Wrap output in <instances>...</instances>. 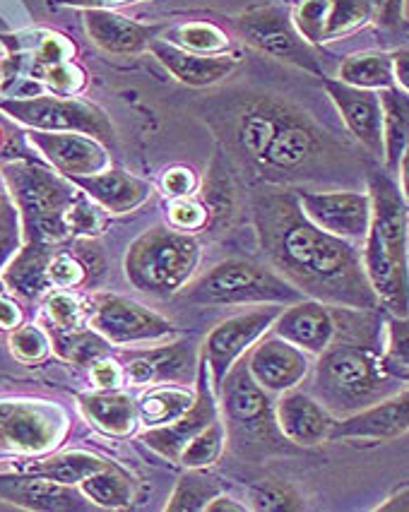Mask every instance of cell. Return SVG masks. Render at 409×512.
I'll use <instances>...</instances> for the list:
<instances>
[{
  "instance_id": "42",
  "label": "cell",
  "mask_w": 409,
  "mask_h": 512,
  "mask_svg": "<svg viewBox=\"0 0 409 512\" xmlns=\"http://www.w3.org/2000/svg\"><path fill=\"white\" fill-rule=\"evenodd\" d=\"M292 20L308 44H323L325 22H328V0H301L296 5Z\"/></svg>"
},
{
  "instance_id": "44",
  "label": "cell",
  "mask_w": 409,
  "mask_h": 512,
  "mask_svg": "<svg viewBox=\"0 0 409 512\" xmlns=\"http://www.w3.org/2000/svg\"><path fill=\"white\" fill-rule=\"evenodd\" d=\"M167 217H169L171 229L183 231V234H193V231H200L207 224L210 212H207L203 202L193 200L191 195H186V198H176L171 202Z\"/></svg>"
},
{
  "instance_id": "7",
  "label": "cell",
  "mask_w": 409,
  "mask_h": 512,
  "mask_svg": "<svg viewBox=\"0 0 409 512\" xmlns=\"http://www.w3.org/2000/svg\"><path fill=\"white\" fill-rule=\"evenodd\" d=\"M5 183L25 219L27 241L58 243L70 236L68 212L80 193L44 166L13 162L3 166Z\"/></svg>"
},
{
  "instance_id": "34",
  "label": "cell",
  "mask_w": 409,
  "mask_h": 512,
  "mask_svg": "<svg viewBox=\"0 0 409 512\" xmlns=\"http://www.w3.org/2000/svg\"><path fill=\"white\" fill-rule=\"evenodd\" d=\"M195 400V392L186 388H167V385H157V388L147 390L138 402V419L147 428L167 426L176 421L183 412L191 409Z\"/></svg>"
},
{
  "instance_id": "23",
  "label": "cell",
  "mask_w": 409,
  "mask_h": 512,
  "mask_svg": "<svg viewBox=\"0 0 409 512\" xmlns=\"http://www.w3.org/2000/svg\"><path fill=\"white\" fill-rule=\"evenodd\" d=\"M275 416L282 436L299 448H313V445L325 443L335 421L333 414L316 397L296 388L282 392L275 404Z\"/></svg>"
},
{
  "instance_id": "16",
  "label": "cell",
  "mask_w": 409,
  "mask_h": 512,
  "mask_svg": "<svg viewBox=\"0 0 409 512\" xmlns=\"http://www.w3.org/2000/svg\"><path fill=\"white\" fill-rule=\"evenodd\" d=\"M217 416L219 407L215 402V395H212V378L210 371H207L205 359L200 356L198 390H195V400L191 404V409L183 412L179 419L171 421L167 426L147 428V431L142 433V443H145L147 448H152L157 455L167 457L171 462H179L181 450L186 448L205 426H210Z\"/></svg>"
},
{
  "instance_id": "14",
  "label": "cell",
  "mask_w": 409,
  "mask_h": 512,
  "mask_svg": "<svg viewBox=\"0 0 409 512\" xmlns=\"http://www.w3.org/2000/svg\"><path fill=\"white\" fill-rule=\"evenodd\" d=\"M301 210L313 224L345 241H364L371 224V195L357 190L294 188Z\"/></svg>"
},
{
  "instance_id": "35",
  "label": "cell",
  "mask_w": 409,
  "mask_h": 512,
  "mask_svg": "<svg viewBox=\"0 0 409 512\" xmlns=\"http://www.w3.org/2000/svg\"><path fill=\"white\" fill-rule=\"evenodd\" d=\"M222 493V486L215 476L205 474L203 469H191L181 481L176 484L174 493H171L167 510L169 512H200L210 505L212 498Z\"/></svg>"
},
{
  "instance_id": "36",
  "label": "cell",
  "mask_w": 409,
  "mask_h": 512,
  "mask_svg": "<svg viewBox=\"0 0 409 512\" xmlns=\"http://www.w3.org/2000/svg\"><path fill=\"white\" fill-rule=\"evenodd\" d=\"M167 41L186 51L203 53V56H219L231 46L227 32L210 22H186V25L174 27L167 34Z\"/></svg>"
},
{
  "instance_id": "27",
  "label": "cell",
  "mask_w": 409,
  "mask_h": 512,
  "mask_svg": "<svg viewBox=\"0 0 409 512\" xmlns=\"http://www.w3.org/2000/svg\"><path fill=\"white\" fill-rule=\"evenodd\" d=\"M70 183L85 190L90 198L111 214H126L138 210L150 200V183L126 174V171L106 169L102 174L70 178Z\"/></svg>"
},
{
  "instance_id": "2",
  "label": "cell",
  "mask_w": 409,
  "mask_h": 512,
  "mask_svg": "<svg viewBox=\"0 0 409 512\" xmlns=\"http://www.w3.org/2000/svg\"><path fill=\"white\" fill-rule=\"evenodd\" d=\"M371 224L366 231L364 270L378 306L409 315V214L407 200L388 171H371Z\"/></svg>"
},
{
  "instance_id": "49",
  "label": "cell",
  "mask_w": 409,
  "mask_h": 512,
  "mask_svg": "<svg viewBox=\"0 0 409 512\" xmlns=\"http://www.w3.org/2000/svg\"><path fill=\"white\" fill-rule=\"evenodd\" d=\"M373 10V22L381 29L395 32V29L405 27V0H369Z\"/></svg>"
},
{
  "instance_id": "29",
  "label": "cell",
  "mask_w": 409,
  "mask_h": 512,
  "mask_svg": "<svg viewBox=\"0 0 409 512\" xmlns=\"http://www.w3.org/2000/svg\"><path fill=\"white\" fill-rule=\"evenodd\" d=\"M383 106V159L385 169L397 171L402 154L409 147V92L400 87H388L381 94Z\"/></svg>"
},
{
  "instance_id": "5",
  "label": "cell",
  "mask_w": 409,
  "mask_h": 512,
  "mask_svg": "<svg viewBox=\"0 0 409 512\" xmlns=\"http://www.w3.org/2000/svg\"><path fill=\"white\" fill-rule=\"evenodd\" d=\"M191 306H292L306 299L270 265L227 258L179 291Z\"/></svg>"
},
{
  "instance_id": "9",
  "label": "cell",
  "mask_w": 409,
  "mask_h": 512,
  "mask_svg": "<svg viewBox=\"0 0 409 512\" xmlns=\"http://www.w3.org/2000/svg\"><path fill=\"white\" fill-rule=\"evenodd\" d=\"M236 29L248 46L265 53V56L294 65V68L306 70L311 75L325 77L320 53L301 37L299 29L294 27L292 15L284 8L258 5V8L246 10L236 20Z\"/></svg>"
},
{
  "instance_id": "39",
  "label": "cell",
  "mask_w": 409,
  "mask_h": 512,
  "mask_svg": "<svg viewBox=\"0 0 409 512\" xmlns=\"http://www.w3.org/2000/svg\"><path fill=\"white\" fill-rule=\"evenodd\" d=\"M388 342L381 354L383 368L400 383L409 380V315H393L385 323Z\"/></svg>"
},
{
  "instance_id": "52",
  "label": "cell",
  "mask_w": 409,
  "mask_h": 512,
  "mask_svg": "<svg viewBox=\"0 0 409 512\" xmlns=\"http://www.w3.org/2000/svg\"><path fill=\"white\" fill-rule=\"evenodd\" d=\"M20 323H22L20 306L10 299L8 289H5V284L0 282V327H3V330H15V327H20Z\"/></svg>"
},
{
  "instance_id": "40",
  "label": "cell",
  "mask_w": 409,
  "mask_h": 512,
  "mask_svg": "<svg viewBox=\"0 0 409 512\" xmlns=\"http://www.w3.org/2000/svg\"><path fill=\"white\" fill-rule=\"evenodd\" d=\"M373 20L369 0H328L325 41L342 39Z\"/></svg>"
},
{
  "instance_id": "32",
  "label": "cell",
  "mask_w": 409,
  "mask_h": 512,
  "mask_svg": "<svg viewBox=\"0 0 409 512\" xmlns=\"http://www.w3.org/2000/svg\"><path fill=\"white\" fill-rule=\"evenodd\" d=\"M80 491L85 493V498L90 500L92 505L106 510L128 508L135 496L133 479H130L121 467H116V464L111 462H106L102 469L85 476V479L80 481Z\"/></svg>"
},
{
  "instance_id": "51",
  "label": "cell",
  "mask_w": 409,
  "mask_h": 512,
  "mask_svg": "<svg viewBox=\"0 0 409 512\" xmlns=\"http://www.w3.org/2000/svg\"><path fill=\"white\" fill-rule=\"evenodd\" d=\"M92 380L102 390H116L118 385L126 380V373H123V368L118 366L116 361L102 356V359H97L92 363Z\"/></svg>"
},
{
  "instance_id": "1",
  "label": "cell",
  "mask_w": 409,
  "mask_h": 512,
  "mask_svg": "<svg viewBox=\"0 0 409 512\" xmlns=\"http://www.w3.org/2000/svg\"><path fill=\"white\" fill-rule=\"evenodd\" d=\"M258 246L272 270L306 299L376 311L378 299L352 241L323 231L301 210L294 190H270L253 202Z\"/></svg>"
},
{
  "instance_id": "59",
  "label": "cell",
  "mask_w": 409,
  "mask_h": 512,
  "mask_svg": "<svg viewBox=\"0 0 409 512\" xmlns=\"http://www.w3.org/2000/svg\"><path fill=\"white\" fill-rule=\"evenodd\" d=\"M13 248H15V241H13V236H10V231L8 234H0V265L10 258Z\"/></svg>"
},
{
  "instance_id": "17",
  "label": "cell",
  "mask_w": 409,
  "mask_h": 512,
  "mask_svg": "<svg viewBox=\"0 0 409 512\" xmlns=\"http://www.w3.org/2000/svg\"><path fill=\"white\" fill-rule=\"evenodd\" d=\"M323 87L328 92L335 109L340 111L349 133L369 150L373 157L383 159V106L381 97L373 89H359L345 85L340 80L323 77Z\"/></svg>"
},
{
  "instance_id": "3",
  "label": "cell",
  "mask_w": 409,
  "mask_h": 512,
  "mask_svg": "<svg viewBox=\"0 0 409 512\" xmlns=\"http://www.w3.org/2000/svg\"><path fill=\"white\" fill-rule=\"evenodd\" d=\"M381 354L383 347L333 339V344L318 354L313 397L342 419L390 397L400 388V380L385 371Z\"/></svg>"
},
{
  "instance_id": "47",
  "label": "cell",
  "mask_w": 409,
  "mask_h": 512,
  "mask_svg": "<svg viewBox=\"0 0 409 512\" xmlns=\"http://www.w3.org/2000/svg\"><path fill=\"white\" fill-rule=\"evenodd\" d=\"M102 214L99 207L87 198H77L68 212V231L75 236H94L102 229Z\"/></svg>"
},
{
  "instance_id": "41",
  "label": "cell",
  "mask_w": 409,
  "mask_h": 512,
  "mask_svg": "<svg viewBox=\"0 0 409 512\" xmlns=\"http://www.w3.org/2000/svg\"><path fill=\"white\" fill-rule=\"evenodd\" d=\"M46 311H49L51 323L61 332L85 330V325L90 323V308H85V303L68 291L51 294L46 301Z\"/></svg>"
},
{
  "instance_id": "24",
  "label": "cell",
  "mask_w": 409,
  "mask_h": 512,
  "mask_svg": "<svg viewBox=\"0 0 409 512\" xmlns=\"http://www.w3.org/2000/svg\"><path fill=\"white\" fill-rule=\"evenodd\" d=\"M0 500L13 503L25 510L63 512V510H87L85 493L73 486L58 484L44 476H3L0 474Z\"/></svg>"
},
{
  "instance_id": "31",
  "label": "cell",
  "mask_w": 409,
  "mask_h": 512,
  "mask_svg": "<svg viewBox=\"0 0 409 512\" xmlns=\"http://www.w3.org/2000/svg\"><path fill=\"white\" fill-rule=\"evenodd\" d=\"M337 80L359 89H388L395 87L393 56L378 51H361L347 56L337 70Z\"/></svg>"
},
{
  "instance_id": "26",
  "label": "cell",
  "mask_w": 409,
  "mask_h": 512,
  "mask_svg": "<svg viewBox=\"0 0 409 512\" xmlns=\"http://www.w3.org/2000/svg\"><path fill=\"white\" fill-rule=\"evenodd\" d=\"M85 29L99 49L114 53V56H135V53L150 49L159 32V27L140 25V22H133L130 17L106 8H87Z\"/></svg>"
},
{
  "instance_id": "11",
  "label": "cell",
  "mask_w": 409,
  "mask_h": 512,
  "mask_svg": "<svg viewBox=\"0 0 409 512\" xmlns=\"http://www.w3.org/2000/svg\"><path fill=\"white\" fill-rule=\"evenodd\" d=\"M68 416L49 402H0V457L41 455L61 443Z\"/></svg>"
},
{
  "instance_id": "30",
  "label": "cell",
  "mask_w": 409,
  "mask_h": 512,
  "mask_svg": "<svg viewBox=\"0 0 409 512\" xmlns=\"http://www.w3.org/2000/svg\"><path fill=\"white\" fill-rule=\"evenodd\" d=\"M49 243L29 241L17 253L13 265L5 272V282L10 289L20 291L25 296H37L49 287V263H51Z\"/></svg>"
},
{
  "instance_id": "60",
  "label": "cell",
  "mask_w": 409,
  "mask_h": 512,
  "mask_svg": "<svg viewBox=\"0 0 409 512\" xmlns=\"http://www.w3.org/2000/svg\"><path fill=\"white\" fill-rule=\"evenodd\" d=\"M407 383H409V380H407Z\"/></svg>"
},
{
  "instance_id": "10",
  "label": "cell",
  "mask_w": 409,
  "mask_h": 512,
  "mask_svg": "<svg viewBox=\"0 0 409 512\" xmlns=\"http://www.w3.org/2000/svg\"><path fill=\"white\" fill-rule=\"evenodd\" d=\"M0 111L17 123L46 133H82L99 142H114V125L94 104L80 99L34 97L0 101Z\"/></svg>"
},
{
  "instance_id": "21",
  "label": "cell",
  "mask_w": 409,
  "mask_h": 512,
  "mask_svg": "<svg viewBox=\"0 0 409 512\" xmlns=\"http://www.w3.org/2000/svg\"><path fill=\"white\" fill-rule=\"evenodd\" d=\"M277 337L287 339L306 354H323L335 339L333 306L316 299H301L284 308L272 323Z\"/></svg>"
},
{
  "instance_id": "43",
  "label": "cell",
  "mask_w": 409,
  "mask_h": 512,
  "mask_svg": "<svg viewBox=\"0 0 409 512\" xmlns=\"http://www.w3.org/2000/svg\"><path fill=\"white\" fill-rule=\"evenodd\" d=\"M248 510H301L304 503H301V496L294 491V488L282 486V484H263L251 488L248 493Z\"/></svg>"
},
{
  "instance_id": "56",
  "label": "cell",
  "mask_w": 409,
  "mask_h": 512,
  "mask_svg": "<svg viewBox=\"0 0 409 512\" xmlns=\"http://www.w3.org/2000/svg\"><path fill=\"white\" fill-rule=\"evenodd\" d=\"M397 174H400V193H402V198L409 200V147H407V152L402 154L400 164H397Z\"/></svg>"
},
{
  "instance_id": "46",
  "label": "cell",
  "mask_w": 409,
  "mask_h": 512,
  "mask_svg": "<svg viewBox=\"0 0 409 512\" xmlns=\"http://www.w3.org/2000/svg\"><path fill=\"white\" fill-rule=\"evenodd\" d=\"M87 267L70 253L51 255L49 263V284L58 289H75L85 282Z\"/></svg>"
},
{
  "instance_id": "20",
  "label": "cell",
  "mask_w": 409,
  "mask_h": 512,
  "mask_svg": "<svg viewBox=\"0 0 409 512\" xmlns=\"http://www.w3.org/2000/svg\"><path fill=\"white\" fill-rule=\"evenodd\" d=\"M409 431V390L333 421L328 440H393Z\"/></svg>"
},
{
  "instance_id": "50",
  "label": "cell",
  "mask_w": 409,
  "mask_h": 512,
  "mask_svg": "<svg viewBox=\"0 0 409 512\" xmlns=\"http://www.w3.org/2000/svg\"><path fill=\"white\" fill-rule=\"evenodd\" d=\"M162 188L171 198H186V195H191L198 188V176L188 166H174V169L164 174Z\"/></svg>"
},
{
  "instance_id": "22",
  "label": "cell",
  "mask_w": 409,
  "mask_h": 512,
  "mask_svg": "<svg viewBox=\"0 0 409 512\" xmlns=\"http://www.w3.org/2000/svg\"><path fill=\"white\" fill-rule=\"evenodd\" d=\"M198 354L193 344H167V347L130 354L123 368L130 385H159V383H191L198 375Z\"/></svg>"
},
{
  "instance_id": "8",
  "label": "cell",
  "mask_w": 409,
  "mask_h": 512,
  "mask_svg": "<svg viewBox=\"0 0 409 512\" xmlns=\"http://www.w3.org/2000/svg\"><path fill=\"white\" fill-rule=\"evenodd\" d=\"M335 150V140L311 116L289 106L256 174L272 183L308 181L320 171H328L330 159L337 154Z\"/></svg>"
},
{
  "instance_id": "53",
  "label": "cell",
  "mask_w": 409,
  "mask_h": 512,
  "mask_svg": "<svg viewBox=\"0 0 409 512\" xmlns=\"http://www.w3.org/2000/svg\"><path fill=\"white\" fill-rule=\"evenodd\" d=\"M393 56V73H395V85L409 92V49H400Z\"/></svg>"
},
{
  "instance_id": "45",
  "label": "cell",
  "mask_w": 409,
  "mask_h": 512,
  "mask_svg": "<svg viewBox=\"0 0 409 512\" xmlns=\"http://www.w3.org/2000/svg\"><path fill=\"white\" fill-rule=\"evenodd\" d=\"M10 347L20 361H39L51 351V339L39 327L22 325L10 337Z\"/></svg>"
},
{
  "instance_id": "48",
  "label": "cell",
  "mask_w": 409,
  "mask_h": 512,
  "mask_svg": "<svg viewBox=\"0 0 409 512\" xmlns=\"http://www.w3.org/2000/svg\"><path fill=\"white\" fill-rule=\"evenodd\" d=\"M44 80L61 94H75L85 87V73L68 61L56 63V65H46Z\"/></svg>"
},
{
  "instance_id": "19",
  "label": "cell",
  "mask_w": 409,
  "mask_h": 512,
  "mask_svg": "<svg viewBox=\"0 0 409 512\" xmlns=\"http://www.w3.org/2000/svg\"><path fill=\"white\" fill-rule=\"evenodd\" d=\"M29 142L49 159L58 174L68 178L94 176L109 169V152L102 142L90 135L34 130Z\"/></svg>"
},
{
  "instance_id": "37",
  "label": "cell",
  "mask_w": 409,
  "mask_h": 512,
  "mask_svg": "<svg viewBox=\"0 0 409 512\" xmlns=\"http://www.w3.org/2000/svg\"><path fill=\"white\" fill-rule=\"evenodd\" d=\"M224 445H227V431H224L222 416H217L181 450L179 462L188 469H207L222 457Z\"/></svg>"
},
{
  "instance_id": "38",
  "label": "cell",
  "mask_w": 409,
  "mask_h": 512,
  "mask_svg": "<svg viewBox=\"0 0 409 512\" xmlns=\"http://www.w3.org/2000/svg\"><path fill=\"white\" fill-rule=\"evenodd\" d=\"M53 347L65 361L77 363V366H92L94 361L109 354V342L97 330L58 332Z\"/></svg>"
},
{
  "instance_id": "25",
  "label": "cell",
  "mask_w": 409,
  "mask_h": 512,
  "mask_svg": "<svg viewBox=\"0 0 409 512\" xmlns=\"http://www.w3.org/2000/svg\"><path fill=\"white\" fill-rule=\"evenodd\" d=\"M150 51L176 80L188 87L217 85V82L227 80L241 65L239 56H224V53H219V56H203V53L181 49V46L171 44L167 39H154Z\"/></svg>"
},
{
  "instance_id": "6",
  "label": "cell",
  "mask_w": 409,
  "mask_h": 512,
  "mask_svg": "<svg viewBox=\"0 0 409 512\" xmlns=\"http://www.w3.org/2000/svg\"><path fill=\"white\" fill-rule=\"evenodd\" d=\"M198 265L200 243L171 226H157L142 234L123 260L128 282L159 299L179 294L188 282H193Z\"/></svg>"
},
{
  "instance_id": "33",
  "label": "cell",
  "mask_w": 409,
  "mask_h": 512,
  "mask_svg": "<svg viewBox=\"0 0 409 512\" xmlns=\"http://www.w3.org/2000/svg\"><path fill=\"white\" fill-rule=\"evenodd\" d=\"M106 460L97 455H90V452H65V455H56V457H46V460L25 464L20 467L22 474H32V476H44V479L58 481V484L65 486H75L80 484L85 476H90L97 469H102Z\"/></svg>"
},
{
  "instance_id": "58",
  "label": "cell",
  "mask_w": 409,
  "mask_h": 512,
  "mask_svg": "<svg viewBox=\"0 0 409 512\" xmlns=\"http://www.w3.org/2000/svg\"><path fill=\"white\" fill-rule=\"evenodd\" d=\"M378 510H409V488H405V491H400V493H395V496L390 498L388 503H383Z\"/></svg>"
},
{
  "instance_id": "15",
  "label": "cell",
  "mask_w": 409,
  "mask_h": 512,
  "mask_svg": "<svg viewBox=\"0 0 409 512\" xmlns=\"http://www.w3.org/2000/svg\"><path fill=\"white\" fill-rule=\"evenodd\" d=\"M287 111L289 104L272 97H256L241 106L229 125V147L243 169L256 174L260 159L280 130Z\"/></svg>"
},
{
  "instance_id": "54",
  "label": "cell",
  "mask_w": 409,
  "mask_h": 512,
  "mask_svg": "<svg viewBox=\"0 0 409 512\" xmlns=\"http://www.w3.org/2000/svg\"><path fill=\"white\" fill-rule=\"evenodd\" d=\"M13 226H15V207H13V202H10L8 188L0 183V234H8V231H13Z\"/></svg>"
},
{
  "instance_id": "13",
  "label": "cell",
  "mask_w": 409,
  "mask_h": 512,
  "mask_svg": "<svg viewBox=\"0 0 409 512\" xmlns=\"http://www.w3.org/2000/svg\"><path fill=\"white\" fill-rule=\"evenodd\" d=\"M280 311L282 306H263L256 311L234 315L207 335L203 359L210 371L212 388H219L227 373L236 366V361H241L248 349L256 347L258 339L270 330Z\"/></svg>"
},
{
  "instance_id": "28",
  "label": "cell",
  "mask_w": 409,
  "mask_h": 512,
  "mask_svg": "<svg viewBox=\"0 0 409 512\" xmlns=\"http://www.w3.org/2000/svg\"><path fill=\"white\" fill-rule=\"evenodd\" d=\"M80 409L106 436L123 438L138 424V404L126 392L104 390L82 395Z\"/></svg>"
},
{
  "instance_id": "4",
  "label": "cell",
  "mask_w": 409,
  "mask_h": 512,
  "mask_svg": "<svg viewBox=\"0 0 409 512\" xmlns=\"http://www.w3.org/2000/svg\"><path fill=\"white\" fill-rule=\"evenodd\" d=\"M217 390L222 400L227 445L236 457L246 462H265L270 457L296 452V445L289 443L277 426L270 392L253 380L246 359L236 361Z\"/></svg>"
},
{
  "instance_id": "12",
  "label": "cell",
  "mask_w": 409,
  "mask_h": 512,
  "mask_svg": "<svg viewBox=\"0 0 409 512\" xmlns=\"http://www.w3.org/2000/svg\"><path fill=\"white\" fill-rule=\"evenodd\" d=\"M90 325L109 344H138L176 335L167 318L109 291H99L90 299Z\"/></svg>"
},
{
  "instance_id": "55",
  "label": "cell",
  "mask_w": 409,
  "mask_h": 512,
  "mask_svg": "<svg viewBox=\"0 0 409 512\" xmlns=\"http://www.w3.org/2000/svg\"><path fill=\"white\" fill-rule=\"evenodd\" d=\"M227 510L229 512H241V510H248V508H246V505H241L239 500L222 496V493H219L217 498H212L210 505L205 508V512H227Z\"/></svg>"
},
{
  "instance_id": "57",
  "label": "cell",
  "mask_w": 409,
  "mask_h": 512,
  "mask_svg": "<svg viewBox=\"0 0 409 512\" xmlns=\"http://www.w3.org/2000/svg\"><path fill=\"white\" fill-rule=\"evenodd\" d=\"M65 5H80V8H99V5H126V3H138V0H58Z\"/></svg>"
},
{
  "instance_id": "18",
  "label": "cell",
  "mask_w": 409,
  "mask_h": 512,
  "mask_svg": "<svg viewBox=\"0 0 409 512\" xmlns=\"http://www.w3.org/2000/svg\"><path fill=\"white\" fill-rule=\"evenodd\" d=\"M246 366L260 388L270 395H282L304 383L311 363H308L306 351L275 335L251 349Z\"/></svg>"
}]
</instances>
